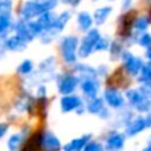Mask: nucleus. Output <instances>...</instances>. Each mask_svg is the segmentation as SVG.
I'll return each instance as SVG.
<instances>
[{
    "instance_id": "obj_1",
    "label": "nucleus",
    "mask_w": 151,
    "mask_h": 151,
    "mask_svg": "<svg viewBox=\"0 0 151 151\" xmlns=\"http://www.w3.org/2000/svg\"><path fill=\"white\" fill-rule=\"evenodd\" d=\"M13 29H15L16 35L24 39L27 42L33 41L35 39L40 37L42 35V29L40 28V25L37 24V21H31V20H24V19H20L17 23L13 25Z\"/></svg>"
},
{
    "instance_id": "obj_2",
    "label": "nucleus",
    "mask_w": 151,
    "mask_h": 151,
    "mask_svg": "<svg viewBox=\"0 0 151 151\" xmlns=\"http://www.w3.org/2000/svg\"><path fill=\"white\" fill-rule=\"evenodd\" d=\"M70 17H72L70 11H64V12H61L60 15L56 16L53 23H52V25H50V28L48 29V31H45L44 33L40 36L42 44H45V45L49 44V42L53 40V37L57 36L58 33H61V32L64 31V28L66 27V24L69 23Z\"/></svg>"
},
{
    "instance_id": "obj_3",
    "label": "nucleus",
    "mask_w": 151,
    "mask_h": 151,
    "mask_svg": "<svg viewBox=\"0 0 151 151\" xmlns=\"http://www.w3.org/2000/svg\"><path fill=\"white\" fill-rule=\"evenodd\" d=\"M78 39L73 35H69L61 39L60 41V52L64 61L68 64H76L77 61V49H78Z\"/></svg>"
},
{
    "instance_id": "obj_4",
    "label": "nucleus",
    "mask_w": 151,
    "mask_h": 151,
    "mask_svg": "<svg viewBox=\"0 0 151 151\" xmlns=\"http://www.w3.org/2000/svg\"><path fill=\"white\" fill-rule=\"evenodd\" d=\"M126 98L129 104L139 113H150L151 110V101L145 97L139 89H129L126 91Z\"/></svg>"
},
{
    "instance_id": "obj_5",
    "label": "nucleus",
    "mask_w": 151,
    "mask_h": 151,
    "mask_svg": "<svg viewBox=\"0 0 151 151\" xmlns=\"http://www.w3.org/2000/svg\"><path fill=\"white\" fill-rule=\"evenodd\" d=\"M99 37H101V33L98 29L91 28L90 31H88V33L83 36L82 41L78 45V56L82 58L89 57L94 52V48H96V44L99 40Z\"/></svg>"
},
{
    "instance_id": "obj_6",
    "label": "nucleus",
    "mask_w": 151,
    "mask_h": 151,
    "mask_svg": "<svg viewBox=\"0 0 151 151\" xmlns=\"http://www.w3.org/2000/svg\"><path fill=\"white\" fill-rule=\"evenodd\" d=\"M44 12H50L47 9L44 1H35V0H29L21 4L20 7V16L24 20H32V19H37L40 15Z\"/></svg>"
},
{
    "instance_id": "obj_7",
    "label": "nucleus",
    "mask_w": 151,
    "mask_h": 151,
    "mask_svg": "<svg viewBox=\"0 0 151 151\" xmlns=\"http://www.w3.org/2000/svg\"><path fill=\"white\" fill-rule=\"evenodd\" d=\"M138 17L135 11H126L118 19V27L117 32L119 33L121 37H130L131 36V29L134 28V23L135 19Z\"/></svg>"
},
{
    "instance_id": "obj_8",
    "label": "nucleus",
    "mask_w": 151,
    "mask_h": 151,
    "mask_svg": "<svg viewBox=\"0 0 151 151\" xmlns=\"http://www.w3.org/2000/svg\"><path fill=\"white\" fill-rule=\"evenodd\" d=\"M122 60H123V69L127 74L130 76H138L141 69L143 68V60L141 57H137L134 56L131 52H127V50H123L122 53Z\"/></svg>"
},
{
    "instance_id": "obj_9",
    "label": "nucleus",
    "mask_w": 151,
    "mask_h": 151,
    "mask_svg": "<svg viewBox=\"0 0 151 151\" xmlns=\"http://www.w3.org/2000/svg\"><path fill=\"white\" fill-rule=\"evenodd\" d=\"M78 83H80V78L73 74H65L61 76L57 81V89L63 96H68L72 94L77 89Z\"/></svg>"
},
{
    "instance_id": "obj_10",
    "label": "nucleus",
    "mask_w": 151,
    "mask_h": 151,
    "mask_svg": "<svg viewBox=\"0 0 151 151\" xmlns=\"http://www.w3.org/2000/svg\"><path fill=\"white\" fill-rule=\"evenodd\" d=\"M104 99L113 109H122L125 105V97L115 88H106L104 91Z\"/></svg>"
},
{
    "instance_id": "obj_11",
    "label": "nucleus",
    "mask_w": 151,
    "mask_h": 151,
    "mask_svg": "<svg viewBox=\"0 0 151 151\" xmlns=\"http://www.w3.org/2000/svg\"><path fill=\"white\" fill-rule=\"evenodd\" d=\"M60 107L63 113H70V111H77L78 109L83 107L82 99L78 96L74 94H68V96H64L60 101Z\"/></svg>"
},
{
    "instance_id": "obj_12",
    "label": "nucleus",
    "mask_w": 151,
    "mask_h": 151,
    "mask_svg": "<svg viewBox=\"0 0 151 151\" xmlns=\"http://www.w3.org/2000/svg\"><path fill=\"white\" fill-rule=\"evenodd\" d=\"M81 90L85 94V97H88L89 99H93L97 97V93L99 90V82L97 81V77H88L82 78L80 82Z\"/></svg>"
},
{
    "instance_id": "obj_13",
    "label": "nucleus",
    "mask_w": 151,
    "mask_h": 151,
    "mask_svg": "<svg viewBox=\"0 0 151 151\" xmlns=\"http://www.w3.org/2000/svg\"><path fill=\"white\" fill-rule=\"evenodd\" d=\"M147 127L146 117H137L134 119H131L127 125L125 126V134L127 137H135L138 134H141L142 131H145Z\"/></svg>"
},
{
    "instance_id": "obj_14",
    "label": "nucleus",
    "mask_w": 151,
    "mask_h": 151,
    "mask_svg": "<svg viewBox=\"0 0 151 151\" xmlns=\"http://www.w3.org/2000/svg\"><path fill=\"white\" fill-rule=\"evenodd\" d=\"M61 149V142L57 135L50 131H44L41 137V151H58Z\"/></svg>"
},
{
    "instance_id": "obj_15",
    "label": "nucleus",
    "mask_w": 151,
    "mask_h": 151,
    "mask_svg": "<svg viewBox=\"0 0 151 151\" xmlns=\"http://www.w3.org/2000/svg\"><path fill=\"white\" fill-rule=\"evenodd\" d=\"M126 137L119 131H114L106 138V149L109 151H121L125 147Z\"/></svg>"
},
{
    "instance_id": "obj_16",
    "label": "nucleus",
    "mask_w": 151,
    "mask_h": 151,
    "mask_svg": "<svg viewBox=\"0 0 151 151\" xmlns=\"http://www.w3.org/2000/svg\"><path fill=\"white\" fill-rule=\"evenodd\" d=\"M27 47H28V42L24 39H21L19 35H13L4 41V48L7 50H12V52H23Z\"/></svg>"
},
{
    "instance_id": "obj_17",
    "label": "nucleus",
    "mask_w": 151,
    "mask_h": 151,
    "mask_svg": "<svg viewBox=\"0 0 151 151\" xmlns=\"http://www.w3.org/2000/svg\"><path fill=\"white\" fill-rule=\"evenodd\" d=\"M41 137H42V131H37V133L32 134L28 139L24 141L21 151H39V150H41Z\"/></svg>"
},
{
    "instance_id": "obj_18",
    "label": "nucleus",
    "mask_w": 151,
    "mask_h": 151,
    "mask_svg": "<svg viewBox=\"0 0 151 151\" xmlns=\"http://www.w3.org/2000/svg\"><path fill=\"white\" fill-rule=\"evenodd\" d=\"M89 139H90V134L88 135H82L80 138H74L72 139L69 143H66L65 146L63 147L64 151H82L83 147L88 145Z\"/></svg>"
},
{
    "instance_id": "obj_19",
    "label": "nucleus",
    "mask_w": 151,
    "mask_h": 151,
    "mask_svg": "<svg viewBox=\"0 0 151 151\" xmlns=\"http://www.w3.org/2000/svg\"><path fill=\"white\" fill-rule=\"evenodd\" d=\"M111 11L113 8L110 5H105V7H99L94 11V15H93V20L97 25H102L105 24V21L107 20L110 15H111Z\"/></svg>"
},
{
    "instance_id": "obj_20",
    "label": "nucleus",
    "mask_w": 151,
    "mask_h": 151,
    "mask_svg": "<svg viewBox=\"0 0 151 151\" xmlns=\"http://www.w3.org/2000/svg\"><path fill=\"white\" fill-rule=\"evenodd\" d=\"M94 20H93V16L90 15L89 12H80L77 16V24H78V28L81 29L82 32H88L91 29V25H93Z\"/></svg>"
},
{
    "instance_id": "obj_21",
    "label": "nucleus",
    "mask_w": 151,
    "mask_h": 151,
    "mask_svg": "<svg viewBox=\"0 0 151 151\" xmlns=\"http://www.w3.org/2000/svg\"><path fill=\"white\" fill-rule=\"evenodd\" d=\"M105 109V99L99 98V97H96V98L90 99L89 104L86 105V110H88L90 114H96L99 115V113Z\"/></svg>"
},
{
    "instance_id": "obj_22",
    "label": "nucleus",
    "mask_w": 151,
    "mask_h": 151,
    "mask_svg": "<svg viewBox=\"0 0 151 151\" xmlns=\"http://www.w3.org/2000/svg\"><path fill=\"white\" fill-rule=\"evenodd\" d=\"M56 16L53 15V12L50 11V12H44L42 15H40L39 17L36 19L37 24L40 25V28L42 29V33H44L45 31H48V29L50 28V25H52L53 20H55Z\"/></svg>"
},
{
    "instance_id": "obj_23",
    "label": "nucleus",
    "mask_w": 151,
    "mask_h": 151,
    "mask_svg": "<svg viewBox=\"0 0 151 151\" xmlns=\"http://www.w3.org/2000/svg\"><path fill=\"white\" fill-rule=\"evenodd\" d=\"M25 141L24 139V134L23 133H17V134H13V135L9 137L7 142V146L9 151H17L20 149V146L23 145V142Z\"/></svg>"
},
{
    "instance_id": "obj_24",
    "label": "nucleus",
    "mask_w": 151,
    "mask_h": 151,
    "mask_svg": "<svg viewBox=\"0 0 151 151\" xmlns=\"http://www.w3.org/2000/svg\"><path fill=\"white\" fill-rule=\"evenodd\" d=\"M76 70L80 76H82V78L97 77V69H94L88 64H76Z\"/></svg>"
},
{
    "instance_id": "obj_25",
    "label": "nucleus",
    "mask_w": 151,
    "mask_h": 151,
    "mask_svg": "<svg viewBox=\"0 0 151 151\" xmlns=\"http://www.w3.org/2000/svg\"><path fill=\"white\" fill-rule=\"evenodd\" d=\"M151 20L149 16H139L135 19V23H134V29H135L137 33H143L147 31V28L150 27Z\"/></svg>"
},
{
    "instance_id": "obj_26",
    "label": "nucleus",
    "mask_w": 151,
    "mask_h": 151,
    "mask_svg": "<svg viewBox=\"0 0 151 151\" xmlns=\"http://www.w3.org/2000/svg\"><path fill=\"white\" fill-rule=\"evenodd\" d=\"M138 81L141 83H151V63L143 65L138 74Z\"/></svg>"
},
{
    "instance_id": "obj_27",
    "label": "nucleus",
    "mask_w": 151,
    "mask_h": 151,
    "mask_svg": "<svg viewBox=\"0 0 151 151\" xmlns=\"http://www.w3.org/2000/svg\"><path fill=\"white\" fill-rule=\"evenodd\" d=\"M11 27H12L11 15H0V36H4Z\"/></svg>"
},
{
    "instance_id": "obj_28",
    "label": "nucleus",
    "mask_w": 151,
    "mask_h": 151,
    "mask_svg": "<svg viewBox=\"0 0 151 151\" xmlns=\"http://www.w3.org/2000/svg\"><path fill=\"white\" fill-rule=\"evenodd\" d=\"M32 70H33V63H32L31 60L21 61V63L19 64V66H17V72H19V74H21V76L29 74Z\"/></svg>"
},
{
    "instance_id": "obj_29",
    "label": "nucleus",
    "mask_w": 151,
    "mask_h": 151,
    "mask_svg": "<svg viewBox=\"0 0 151 151\" xmlns=\"http://www.w3.org/2000/svg\"><path fill=\"white\" fill-rule=\"evenodd\" d=\"M110 53H111V60H117L118 57H121L123 53V48H122V44L119 41H113L110 44Z\"/></svg>"
},
{
    "instance_id": "obj_30",
    "label": "nucleus",
    "mask_w": 151,
    "mask_h": 151,
    "mask_svg": "<svg viewBox=\"0 0 151 151\" xmlns=\"http://www.w3.org/2000/svg\"><path fill=\"white\" fill-rule=\"evenodd\" d=\"M13 0H0V15H11Z\"/></svg>"
},
{
    "instance_id": "obj_31",
    "label": "nucleus",
    "mask_w": 151,
    "mask_h": 151,
    "mask_svg": "<svg viewBox=\"0 0 151 151\" xmlns=\"http://www.w3.org/2000/svg\"><path fill=\"white\" fill-rule=\"evenodd\" d=\"M138 44L143 48H151V33H147V32H143V33L138 35Z\"/></svg>"
},
{
    "instance_id": "obj_32",
    "label": "nucleus",
    "mask_w": 151,
    "mask_h": 151,
    "mask_svg": "<svg viewBox=\"0 0 151 151\" xmlns=\"http://www.w3.org/2000/svg\"><path fill=\"white\" fill-rule=\"evenodd\" d=\"M109 48H110V41H109V39H107V37L101 36V37H99V40L97 41L94 50H97V52H104V50H107Z\"/></svg>"
},
{
    "instance_id": "obj_33",
    "label": "nucleus",
    "mask_w": 151,
    "mask_h": 151,
    "mask_svg": "<svg viewBox=\"0 0 151 151\" xmlns=\"http://www.w3.org/2000/svg\"><path fill=\"white\" fill-rule=\"evenodd\" d=\"M82 151H104V147L99 142L97 141H91V142H88L85 147H83Z\"/></svg>"
},
{
    "instance_id": "obj_34",
    "label": "nucleus",
    "mask_w": 151,
    "mask_h": 151,
    "mask_svg": "<svg viewBox=\"0 0 151 151\" xmlns=\"http://www.w3.org/2000/svg\"><path fill=\"white\" fill-rule=\"evenodd\" d=\"M7 131H8V125H5V123H0V139L7 134Z\"/></svg>"
},
{
    "instance_id": "obj_35",
    "label": "nucleus",
    "mask_w": 151,
    "mask_h": 151,
    "mask_svg": "<svg viewBox=\"0 0 151 151\" xmlns=\"http://www.w3.org/2000/svg\"><path fill=\"white\" fill-rule=\"evenodd\" d=\"M131 4H133V0H123V4H122V9L125 11H129L131 7Z\"/></svg>"
},
{
    "instance_id": "obj_36",
    "label": "nucleus",
    "mask_w": 151,
    "mask_h": 151,
    "mask_svg": "<svg viewBox=\"0 0 151 151\" xmlns=\"http://www.w3.org/2000/svg\"><path fill=\"white\" fill-rule=\"evenodd\" d=\"M61 3H64V4H72L73 7L80 4V0H60Z\"/></svg>"
},
{
    "instance_id": "obj_37",
    "label": "nucleus",
    "mask_w": 151,
    "mask_h": 151,
    "mask_svg": "<svg viewBox=\"0 0 151 151\" xmlns=\"http://www.w3.org/2000/svg\"><path fill=\"white\" fill-rule=\"evenodd\" d=\"M146 57L151 61V48H149V49H147V52H146Z\"/></svg>"
},
{
    "instance_id": "obj_38",
    "label": "nucleus",
    "mask_w": 151,
    "mask_h": 151,
    "mask_svg": "<svg viewBox=\"0 0 151 151\" xmlns=\"http://www.w3.org/2000/svg\"><path fill=\"white\" fill-rule=\"evenodd\" d=\"M149 17H150V20H151V7H150V9H149Z\"/></svg>"
},
{
    "instance_id": "obj_39",
    "label": "nucleus",
    "mask_w": 151,
    "mask_h": 151,
    "mask_svg": "<svg viewBox=\"0 0 151 151\" xmlns=\"http://www.w3.org/2000/svg\"><path fill=\"white\" fill-rule=\"evenodd\" d=\"M35 1H40V3H41V1H45V0H35Z\"/></svg>"
},
{
    "instance_id": "obj_40",
    "label": "nucleus",
    "mask_w": 151,
    "mask_h": 151,
    "mask_svg": "<svg viewBox=\"0 0 151 151\" xmlns=\"http://www.w3.org/2000/svg\"><path fill=\"white\" fill-rule=\"evenodd\" d=\"M109 1H115V0H109Z\"/></svg>"
},
{
    "instance_id": "obj_41",
    "label": "nucleus",
    "mask_w": 151,
    "mask_h": 151,
    "mask_svg": "<svg viewBox=\"0 0 151 151\" xmlns=\"http://www.w3.org/2000/svg\"><path fill=\"white\" fill-rule=\"evenodd\" d=\"M91 1H97V0H91Z\"/></svg>"
}]
</instances>
